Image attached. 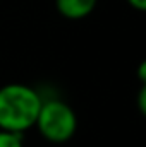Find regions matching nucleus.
Here are the masks:
<instances>
[{"label": "nucleus", "mask_w": 146, "mask_h": 147, "mask_svg": "<svg viewBox=\"0 0 146 147\" xmlns=\"http://www.w3.org/2000/svg\"><path fill=\"white\" fill-rule=\"evenodd\" d=\"M35 127L52 144H65L77 130V115L62 99H43Z\"/></svg>", "instance_id": "obj_2"}, {"label": "nucleus", "mask_w": 146, "mask_h": 147, "mask_svg": "<svg viewBox=\"0 0 146 147\" xmlns=\"http://www.w3.org/2000/svg\"><path fill=\"white\" fill-rule=\"evenodd\" d=\"M0 147H24V140L21 134L0 130Z\"/></svg>", "instance_id": "obj_4"}, {"label": "nucleus", "mask_w": 146, "mask_h": 147, "mask_svg": "<svg viewBox=\"0 0 146 147\" xmlns=\"http://www.w3.org/2000/svg\"><path fill=\"white\" fill-rule=\"evenodd\" d=\"M43 98L36 89L21 82L0 87V130L24 134L35 127Z\"/></svg>", "instance_id": "obj_1"}, {"label": "nucleus", "mask_w": 146, "mask_h": 147, "mask_svg": "<svg viewBox=\"0 0 146 147\" xmlns=\"http://www.w3.org/2000/svg\"><path fill=\"white\" fill-rule=\"evenodd\" d=\"M134 10H138V12H145L146 10V0H126Z\"/></svg>", "instance_id": "obj_5"}, {"label": "nucleus", "mask_w": 146, "mask_h": 147, "mask_svg": "<svg viewBox=\"0 0 146 147\" xmlns=\"http://www.w3.org/2000/svg\"><path fill=\"white\" fill-rule=\"evenodd\" d=\"M98 0H55L57 12L71 21H79L93 14Z\"/></svg>", "instance_id": "obj_3"}]
</instances>
